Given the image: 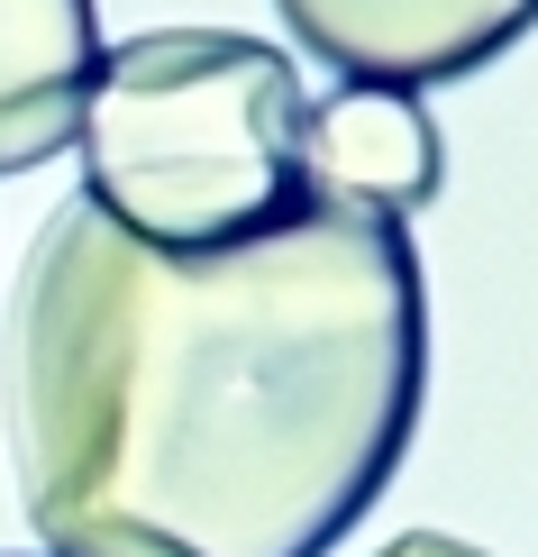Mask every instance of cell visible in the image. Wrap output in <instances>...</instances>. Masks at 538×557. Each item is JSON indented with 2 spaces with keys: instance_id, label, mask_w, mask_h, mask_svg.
Returning <instances> with one entry per match:
<instances>
[{
  "instance_id": "obj_1",
  "label": "cell",
  "mask_w": 538,
  "mask_h": 557,
  "mask_svg": "<svg viewBox=\"0 0 538 557\" xmlns=\"http://www.w3.org/2000/svg\"><path fill=\"white\" fill-rule=\"evenodd\" d=\"M420 393V247L329 193L220 247H147L74 193L18 265L0 403L46 557H329Z\"/></svg>"
},
{
  "instance_id": "obj_2",
  "label": "cell",
  "mask_w": 538,
  "mask_h": 557,
  "mask_svg": "<svg viewBox=\"0 0 538 557\" xmlns=\"http://www.w3.org/2000/svg\"><path fill=\"white\" fill-rule=\"evenodd\" d=\"M292 55L247 28H147L101 46L83 91V201L147 247H220L284 220L301 183Z\"/></svg>"
},
{
  "instance_id": "obj_5",
  "label": "cell",
  "mask_w": 538,
  "mask_h": 557,
  "mask_svg": "<svg viewBox=\"0 0 538 557\" xmlns=\"http://www.w3.org/2000/svg\"><path fill=\"white\" fill-rule=\"evenodd\" d=\"M101 18L91 0H0V174H37L74 137Z\"/></svg>"
},
{
  "instance_id": "obj_4",
  "label": "cell",
  "mask_w": 538,
  "mask_h": 557,
  "mask_svg": "<svg viewBox=\"0 0 538 557\" xmlns=\"http://www.w3.org/2000/svg\"><path fill=\"white\" fill-rule=\"evenodd\" d=\"M301 183L329 201H356V211L411 220L448 183V137H438L420 91L347 83L329 101H311V120H301Z\"/></svg>"
},
{
  "instance_id": "obj_3",
  "label": "cell",
  "mask_w": 538,
  "mask_h": 557,
  "mask_svg": "<svg viewBox=\"0 0 538 557\" xmlns=\"http://www.w3.org/2000/svg\"><path fill=\"white\" fill-rule=\"evenodd\" d=\"M274 10L338 83L374 91L465 83L538 28V0H274Z\"/></svg>"
},
{
  "instance_id": "obj_6",
  "label": "cell",
  "mask_w": 538,
  "mask_h": 557,
  "mask_svg": "<svg viewBox=\"0 0 538 557\" xmlns=\"http://www.w3.org/2000/svg\"><path fill=\"white\" fill-rule=\"evenodd\" d=\"M374 557H493V548H475V540H448V530H402V540H384Z\"/></svg>"
}]
</instances>
